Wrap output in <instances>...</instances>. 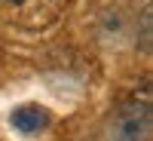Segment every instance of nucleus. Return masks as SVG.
Wrapping results in <instances>:
<instances>
[{
	"label": "nucleus",
	"instance_id": "3",
	"mask_svg": "<svg viewBox=\"0 0 153 141\" xmlns=\"http://www.w3.org/2000/svg\"><path fill=\"white\" fill-rule=\"evenodd\" d=\"M126 34V12L123 9H104L101 12V22H98V37L104 43H113L117 46Z\"/></svg>",
	"mask_w": 153,
	"mask_h": 141
},
{
	"label": "nucleus",
	"instance_id": "4",
	"mask_svg": "<svg viewBox=\"0 0 153 141\" xmlns=\"http://www.w3.org/2000/svg\"><path fill=\"white\" fill-rule=\"evenodd\" d=\"M135 46L144 55H150V49H153V6L150 3L141 9V16L135 22Z\"/></svg>",
	"mask_w": 153,
	"mask_h": 141
},
{
	"label": "nucleus",
	"instance_id": "5",
	"mask_svg": "<svg viewBox=\"0 0 153 141\" xmlns=\"http://www.w3.org/2000/svg\"><path fill=\"white\" fill-rule=\"evenodd\" d=\"M9 3H16V6H25L28 0H9ZM46 3H58V0H46Z\"/></svg>",
	"mask_w": 153,
	"mask_h": 141
},
{
	"label": "nucleus",
	"instance_id": "2",
	"mask_svg": "<svg viewBox=\"0 0 153 141\" xmlns=\"http://www.w3.org/2000/svg\"><path fill=\"white\" fill-rule=\"evenodd\" d=\"M49 110L43 104H19V107H12L9 113V123H12V129L22 132V135H37L40 129H46L49 126Z\"/></svg>",
	"mask_w": 153,
	"mask_h": 141
},
{
	"label": "nucleus",
	"instance_id": "1",
	"mask_svg": "<svg viewBox=\"0 0 153 141\" xmlns=\"http://www.w3.org/2000/svg\"><path fill=\"white\" fill-rule=\"evenodd\" d=\"M150 135H153V104L147 92L141 98L132 95L129 101H123L104 126V138L113 141H147Z\"/></svg>",
	"mask_w": 153,
	"mask_h": 141
}]
</instances>
